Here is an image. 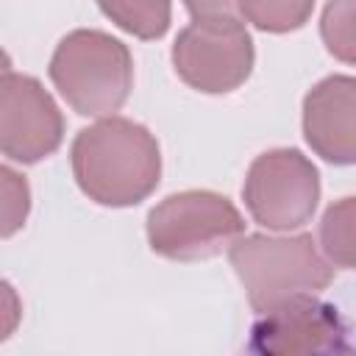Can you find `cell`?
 I'll use <instances>...</instances> for the list:
<instances>
[{
	"label": "cell",
	"mask_w": 356,
	"mask_h": 356,
	"mask_svg": "<svg viewBox=\"0 0 356 356\" xmlns=\"http://www.w3.org/2000/svg\"><path fill=\"white\" fill-rule=\"evenodd\" d=\"M184 8L192 14V19H203V17H234V11H239L236 0H184Z\"/></svg>",
	"instance_id": "9a60e30c"
},
{
	"label": "cell",
	"mask_w": 356,
	"mask_h": 356,
	"mask_svg": "<svg viewBox=\"0 0 356 356\" xmlns=\"http://www.w3.org/2000/svg\"><path fill=\"white\" fill-rule=\"evenodd\" d=\"M317 0H236L245 22L264 33H289L309 22Z\"/></svg>",
	"instance_id": "7c38bea8"
},
{
	"label": "cell",
	"mask_w": 356,
	"mask_h": 356,
	"mask_svg": "<svg viewBox=\"0 0 356 356\" xmlns=\"http://www.w3.org/2000/svg\"><path fill=\"white\" fill-rule=\"evenodd\" d=\"M3 175V236H11L17 228L25 225L28 209H31V192H28V181L22 175H17L11 167L0 170Z\"/></svg>",
	"instance_id": "5bb4252c"
},
{
	"label": "cell",
	"mask_w": 356,
	"mask_h": 356,
	"mask_svg": "<svg viewBox=\"0 0 356 356\" xmlns=\"http://www.w3.org/2000/svg\"><path fill=\"white\" fill-rule=\"evenodd\" d=\"M95 3L120 31L142 42L161 39L172 19L170 0H95Z\"/></svg>",
	"instance_id": "30bf717a"
},
{
	"label": "cell",
	"mask_w": 356,
	"mask_h": 356,
	"mask_svg": "<svg viewBox=\"0 0 356 356\" xmlns=\"http://www.w3.org/2000/svg\"><path fill=\"white\" fill-rule=\"evenodd\" d=\"M150 250L172 261H203L245 234L239 209L220 192L184 189L167 195L147 214Z\"/></svg>",
	"instance_id": "277c9868"
},
{
	"label": "cell",
	"mask_w": 356,
	"mask_h": 356,
	"mask_svg": "<svg viewBox=\"0 0 356 356\" xmlns=\"http://www.w3.org/2000/svg\"><path fill=\"white\" fill-rule=\"evenodd\" d=\"M47 75L81 117L120 111L134 89V56L125 42L97 28H75L56 44Z\"/></svg>",
	"instance_id": "7a4b0ae2"
},
{
	"label": "cell",
	"mask_w": 356,
	"mask_h": 356,
	"mask_svg": "<svg viewBox=\"0 0 356 356\" xmlns=\"http://www.w3.org/2000/svg\"><path fill=\"white\" fill-rule=\"evenodd\" d=\"M248 350L281 353H345L350 350V328L339 309L317 295H295L267 312L250 325Z\"/></svg>",
	"instance_id": "ba28073f"
},
{
	"label": "cell",
	"mask_w": 356,
	"mask_h": 356,
	"mask_svg": "<svg viewBox=\"0 0 356 356\" xmlns=\"http://www.w3.org/2000/svg\"><path fill=\"white\" fill-rule=\"evenodd\" d=\"M170 58L186 86L203 95H228L250 78L256 50L236 17H203L178 31Z\"/></svg>",
	"instance_id": "5b68a950"
},
{
	"label": "cell",
	"mask_w": 356,
	"mask_h": 356,
	"mask_svg": "<svg viewBox=\"0 0 356 356\" xmlns=\"http://www.w3.org/2000/svg\"><path fill=\"white\" fill-rule=\"evenodd\" d=\"M320 36L337 61L356 64V0H328L320 14Z\"/></svg>",
	"instance_id": "4fadbf2b"
},
{
	"label": "cell",
	"mask_w": 356,
	"mask_h": 356,
	"mask_svg": "<svg viewBox=\"0 0 356 356\" xmlns=\"http://www.w3.org/2000/svg\"><path fill=\"white\" fill-rule=\"evenodd\" d=\"M64 142V114L33 78L3 70L0 78V150L8 161L36 164Z\"/></svg>",
	"instance_id": "52a82bcc"
},
{
	"label": "cell",
	"mask_w": 356,
	"mask_h": 356,
	"mask_svg": "<svg viewBox=\"0 0 356 356\" xmlns=\"http://www.w3.org/2000/svg\"><path fill=\"white\" fill-rule=\"evenodd\" d=\"M242 200L250 217L267 231L300 228L317 211L320 172L312 159L295 147L264 150L245 172Z\"/></svg>",
	"instance_id": "8992f818"
},
{
	"label": "cell",
	"mask_w": 356,
	"mask_h": 356,
	"mask_svg": "<svg viewBox=\"0 0 356 356\" xmlns=\"http://www.w3.org/2000/svg\"><path fill=\"white\" fill-rule=\"evenodd\" d=\"M228 261L256 314L295 295H320L334 281V264L317 250L312 234H245L231 242Z\"/></svg>",
	"instance_id": "3957f363"
},
{
	"label": "cell",
	"mask_w": 356,
	"mask_h": 356,
	"mask_svg": "<svg viewBox=\"0 0 356 356\" xmlns=\"http://www.w3.org/2000/svg\"><path fill=\"white\" fill-rule=\"evenodd\" d=\"M303 139L328 164H356V78L328 75L303 97Z\"/></svg>",
	"instance_id": "9c48e42d"
},
{
	"label": "cell",
	"mask_w": 356,
	"mask_h": 356,
	"mask_svg": "<svg viewBox=\"0 0 356 356\" xmlns=\"http://www.w3.org/2000/svg\"><path fill=\"white\" fill-rule=\"evenodd\" d=\"M78 189L97 206L125 209L150 197L161 178L156 136L128 117H100L81 128L70 147Z\"/></svg>",
	"instance_id": "6da1fadb"
},
{
	"label": "cell",
	"mask_w": 356,
	"mask_h": 356,
	"mask_svg": "<svg viewBox=\"0 0 356 356\" xmlns=\"http://www.w3.org/2000/svg\"><path fill=\"white\" fill-rule=\"evenodd\" d=\"M317 239L334 267L356 270V195L339 197L323 211Z\"/></svg>",
	"instance_id": "8fae6325"
}]
</instances>
